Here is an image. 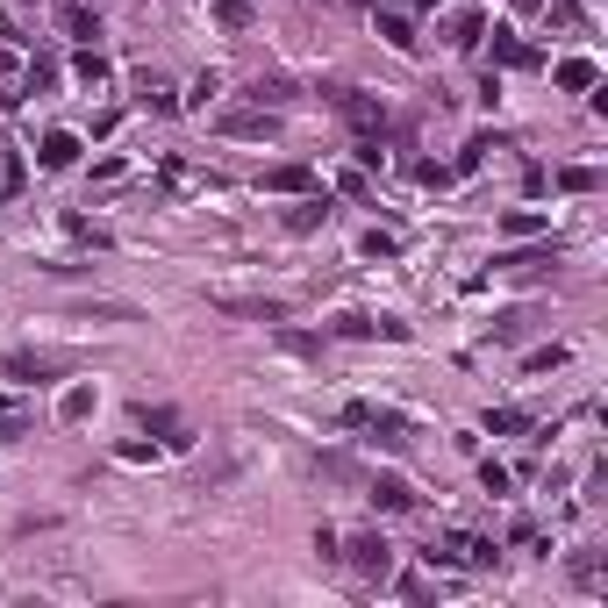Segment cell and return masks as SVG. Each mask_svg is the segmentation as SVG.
Listing matches in <instances>:
<instances>
[{"mask_svg": "<svg viewBox=\"0 0 608 608\" xmlns=\"http://www.w3.org/2000/svg\"><path fill=\"white\" fill-rule=\"evenodd\" d=\"M344 558H351V566H358L365 580H387V573H394V544H387L380 530H365V537H351V551H344Z\"/></svg>", "mask_w": 608, "mask_h": 608, "instance_id": "cell-4", "label": "cell"}, {"mask_svg": "<svg viewBox=\"0 0 608 608\" xmlns=\"http://www.w3.org/2000/svg\"><path fill=\"white\" fill-rule=\"evenodd\" d=\"M551 14H558V22H587V7H580V0H551Z\"/></svg>", "mask_w": 608, "mask_h": 608, "instance_id": "cell-29", "label": "cell"}, {"mask_svg": "<svg viewBox=\"0 0 608 608\" xmlns=\"http://www.w3.org/2000/svg\"><path fill=\"white\" fill-rule=\"evenodd\" d=\"M415 7H437V0H415Z\"/></svg>", "mask_w": 608, "mask_h": 608, "instance_id": "cell-30", "label": "cell"}, {"mask_svg": "<svg viewBox=\"0 0 608 608\" xmlns=\"http://www.w3.org/2000/svg\"><path fill=\"white\" fill-rule=\"evenodd\" d=\"M58 29H65V36H79V43H94V36H101V14H87L79 0H65V7H58Z\"/></svg>", "mask_w": 608, "mask_h": 608, "instance_id": "cell-11", "label": "cell"}, {"mask_svg": "<svg viewBox=\"0 0 608 608\" xmlns=\"http://www.w3.org/2000/svg\"><path fill=\"white\" fill-rule=\"evenodd\" d=\"M551 365H566V344H551V351H530V373H551Z\"/></svg>", "mask_w": 608, "mask_h": 608, "instance_id": "cell-26", "label": "cell"}, {"mask_svg": "<svg viewBox=\"0 0 608 608\" xmlns=\"http://www.w3.org/2000/svg\"><path fill=\"white\" fill-rule=\"evenodd\" d=\"M558 187H566V194H594L602 172H594V165H558Z\"/></svg>", "mask_w": 608, "mask_h": 608, "instance_id": "cell-20", "label": "cell"}, {"mask_svg": "<svg viewBox=\"0 0 608 608\" xmlns=\"http://www.w3.org/2000/svg\"><path fill=\"white\" fill-rule=\"evenodd\" d=\"M336 336H358V344H365V336H387V344H401L408 322H387V315H344V322H336Z\"/></svg>", "mask_w": 608, "mask_h": 608, "instance_id": "cell-7", "label": "cell"}, {"mask_svg": "<svg viewBox=\"0 0 608 608\" xmlns=\"http://www.w3.org/2000/svg\"><path fill=\"white\" fill-rule=\"evenodd\" d=\"M522 429H530L522 408H487V437H522Z\"/></svg>", "mask_w": 608, "mask_h": 608, "instance_id": "cell-19", "label": "cell"}, {"mask_svg": "<svg viewBox=\"0 0 608 608\" xmlns=\"http://www.w3.org/2000/svg\"><path fill=\"white\" fill-rule=\"evenodd\" d=\"M215 308H229V315H251V322H280L287 301H265V294H207Z\"/></svg>", "mask_w": 608, "mask_h": 608, "instance_id": "cell-8", "label": "cell"}, {"mask_svg": "<svg viewBox=\"0 0 608 608\" xmlns=\"http://www.w3.org/2000/svg\"><path fill=\"white\" fill-rule=\"evenodd\" d=\"M494 58H502V65H515V72H537V51H530L522 36H508V29H494Z\"/></svg>", "mask_w": 608, "mask_h": 608, "instance_id": "cell-15", "label": "cell"}, {"mask_svg": "<svg viewBox=\"0 0 608 608\" xmlns=\"http://www.w3.org/2000/svg\"><path fill=\"white\" fill-rule=\"evenodd\" d=\"M502 236H522V244H530V236H551V222H544L537 207H508V215H502Z\"/></svg>", "mask_w": 608, "mask_h": 608, "instance_id": "cell-13", "label": "cell"}, {"mask_svg": "<svg viewBox=\"0 0 608 608\" xmlns=\"http://www.w3.org/2000/svg\"><path fill=\"white\" fill-rule=\"evenodd\" d=\"M551 79H558L566 94H587V87H594L602 72H594V58H558V72H551Z\"/></svg>", "mask_w": 608, "mask_h": 608, "instance_id": "cell-12", "label": "cell"}, {"mask_svg": "<svg viewBox=\"0 0 608 608\" xmlns=\"http://www.w3.org/2000/svg\"><path fill=\"white\" fill-rule=\"evenodd\" d=\"M65 365H72L65 351H7V358H0V373H7V380H29V387H43V380H58Z\"/></svg>", "mask_w": 608, "mask_h": 608, "instance_id": "cell-2", "label": "cell"}, {"mask_svg": "<svg viewBox=\"0 0 608 608\" xmlns=\"http://www.w3.org/2000/svg\"><path fill=\"white\" fill-rule=\"evenodd\" d=\"M215 22H222V29H251L258 7H251V0H215Z\"/></svg>", "mask_w": 608, "mask_h": 608, "instance_id": "cell-21", "label": "cell"}, {"mask_svg": "<svg viewBox=\"0 0 608 608\" xmlns=\"http://www.w3.org/2000/svg\"><path fill=\"white\" fill-rule=\"evenodd\" d=\"M365 502L380 508V515H408V508H415V487H408V480H394V473H380V480L365 487Z\"/></svg>", "mask_w": 608, "mask_h": 608, "instance_id": "cell-6", "label": "cell"}, {"mask_svg": "<svg viewBox=\"0 0 608 608\" xmlns=\"http://www.w3.org/2000/svg\"><path fill=\"white\" fill-rule=\"evenodd\" d=\"M251 101H258V107H265V101L280 107V101H294V94H287V79H258V87H251Z\"/></svg>", "mask_w": 608, "mask_h": 608, "instance_id": "cell-25", "label": "cell"}, {"mask_svg": "<svg viewBox=\"0 0 608 608\" xmlns=\"http://www.w3.org/2000/svg\"><path fill=\"white\" fill-rule=\"evenodd\" d=\"M72 79H79V87H107V58L101 51H79V58H72Z\"/></svg>", "mask_w": 608, "mask_h": 608, "instance_id": "cell-18", "label": "cell"}, {"mask_svg": "<svg viewBox=\"0 0 608 608\" xmlns=\"http://www.w3.org/2000/svg\"><path fill=\"white\" fill-rule=\"evenodd\" d=\"M480 487H487V494H508V473H502V465H494V458L480 465Z\"/></svg>", "mask_w": 608, "mask_h": 608, "instance_id": "cell-27", "label": "cell"}, {"mask_svg": "<svg viewBox=\"0 0 608 608\" xmlns=\"http://www.w3.org/2000/svg\"><path fill=\"white\" fill-rule=\"evenodd\" d=\"M380 36H387L394 51H415V22H408V14H394V7H380Z\"/></svg>", "mask_w": 608, "mask_h": 608, "instance_id": "cell-17", "label": "cell"}, {"mask_svg": "<svg viewBox=\"0 0 608 608\" xmlns=\"http://www.w3.org/2000/svg\"><path fill=\"white\" fill-rule=\"evenodd\" d=\"M22 437H29V422L22 415H0V444H22Z\"/></svg>", "mask_w": 608, "mask_h": 608, "instance_id": "cell-28", "label": "cell"}, {"mask_svg": "<svg viewBox=\"0 0 608 608\" xmlns=\"http://www.w3.org/2000/svg\"><path fill=\"white\" fill-rule=\"evenodd\" d=\"M480 36H487V14H480V7H473V14H458V22H451V43H480Z\"/></svg>", "mask_w": 608, "mask_h": 608, "instance_id": "cell-22", "label": "cell"}, {"mask_svg": "<svg viewBox=\"0 0 608 608\" xmlns=\"http://www.w3.org/2000/svg\"><path fill=\"white\" fill-rule=\"evenodd\" d=\"M58 415H65V422H79V415H94V387H72V394L58 401Z\"/></svg>", "mask_w": 608, "mask_h": 608, "instance_id": "cell-23", "label": "cell"}, {"mask_svg": "<svg viewBox=\"0 0 608 608\" xmlns=\"http://www.w3.org/2000/svg\"><path fill=\"white\" fill-rule=\"evenodd\" d=\"M265 187H272V194H315V172H308V165H272Z\"/></svg>", "mask_w": 608, "mask_h": 608, "instance_id": "cell-14", "label": "cell"}, {"mask_svg": "<svg viewBox=\"0 0 608 608\" xmlns=\"http://www.w3.org/2000/svg\"><path fill=\"white\" fill-rule=\"evenodd\" d=\"M336 101H344V115H351L358 143H380V136H387V101H373V94H351V87H344Z\"/></svg>", "mask_w": 608, "mask_h": 608, "instance_id": "cell-3", "label": "cell"}, {"mask_svg": "<svg viewBox=\"0 0 608 608\" xmlns=\"http://www.w3.org/2000/svg\"><path fill=\"white\" fill-rule=\"evenodd\" d=\"M72 158H79V136H72V129H51V136H43V151H36V165H43V172H65Z\"/></svg>", "mask_w": 608, "mask_h": 608, "instance_id": "cell-9", "label": "cell"}, {"mask_svg": "<svg viewBox=\"0 0 608 608\" xmlns=\"http://www.w3.org/2000/svg\"><path fill=\"white\" fill-rule=\"evenodd\" d=\"M551 258H558V244L544 236L537 251H508V258H502V272H537V265H551Z\"/></svg>", "mask_w": 608, "mask_h": 608, "instance_id": "cell-16", "label": "cell"}, {"mask_svg": "<svg viewBox=\"0 0 608 608\" xmlns=\"http://www.w3.org/2000/svg\"><path fill=\"white\" fill-rule=\"evenodd\" d=\"M222 136H251V143H272V136H280V115H272V107H229V115H222Z\"/></svg>", "mask_w": 608, "mask_h": 608, "instance_id": "cell-5", "label": "cell"}, {"mask_svg": "<svg viewBox=\"0 0 608 608\" xmlns=\"http://www.w3.org/2000/svg\"><path fill=\"white\" fill-rule=\"evenodd\" d=\"M322 222H329V201H322V194H294V207H287V229H294V236H308V229H322Z\"/></svg>", "mask_w": 608, "mask_h": 608, "instance_id": "cell-10", "label": "cell"}, {"mask_svg": "<svg viewBox=\"0 0 608 608\" xmlns=\"http://www.w3.org/2000/svg\"><path fill=\"white\" fill-rule=\"evenodd\" d=\"M344 422H351V429H373V444H387V451H408V444H415V422H408L401 408L351 401V408H344Z\"/></svg>", "mask_w": 608, "mask_h": 608, "instance_id": "cell-1", "label": "cell"}, {"mask_svg": "<svg viewBox=\"0 0 608 608\" xmlns=\"http://www.w3.org/2000/svg\"><path fill=\"white\" fill-rule=\"evenodd\" d=\"M358 251H365V258H394V251H401V244H394V236H387V229H365V244H358Z\"/></svg>", "mask_w": 608, "mask_h": 608, "instance_id": "cell-24", "label": "cell"}]
</instances>
